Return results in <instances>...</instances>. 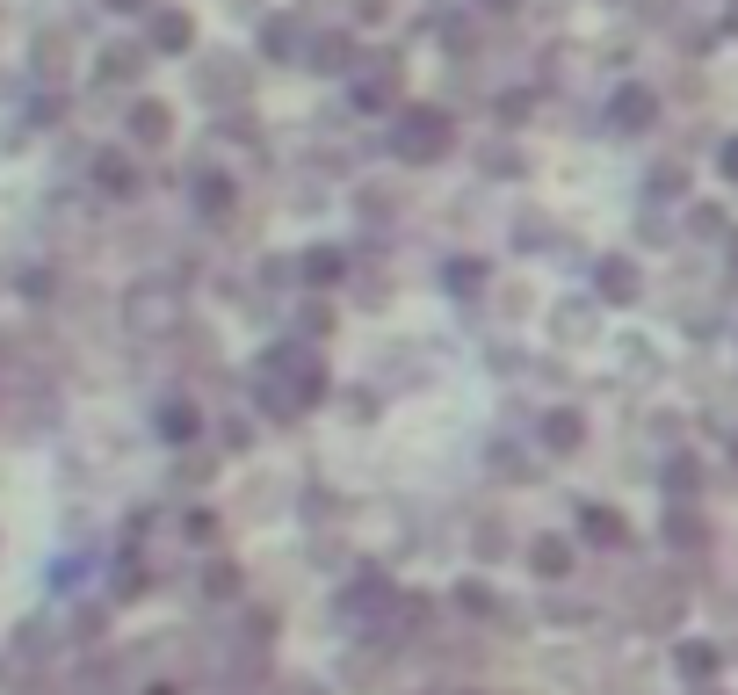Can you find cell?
I'll return each mask as SVG.
<instances>
[{"instance_id":"obj_1","label":"cell","mask_w":738,"mask_h":695,"mask_svg":"<svg viewBox=\"0 0 738 695\" xmlns=\"http://www.w3.org/2000/svg\"><path fill=\"white\" fill-rule=\"evenodd\" d=\"M449 116L442 109H398V131H391V145H398V160H413V167H427V160H442L449 153Z\"/></svg>"},{"instance_id":"obj_2","label":"cell","mask_w":738,"mask_h":695,"mask_svg":"<svg viewBox=\"0 0 738 695\" xmlns=\"http://www.w3.org/2000/svg\"><path fill=\"white\" fill-rule=\"evenodd\" d=\"M261 391H268V399H283V413H297V406H319L326 377H319L312 355H275L268 370H261Z\"/></svg>"},{"instance_id":"obj_3","label":"cell","mask_w":738,"mask_h":695,"mask_svg":"<svg viewBox=\"0 0 738 695\" xmlns=\"http://www.w3.org/2000/svg\"><path fill=\"white\" fill-rule=\"evenodd\" d=\"M131 326H145V334H160V326H174V290L145 283V290L131 297Z\"/></svg>"},{"instance_id":"obj_4","label":"cell","mask_w":738,"mask_h":695,"mask_svg":"<svg viewBox=\"0 0 738 695\" xmlns=\"http://www.w3.org/2000/svg\"><path fill=\"white\" fill-rule=\"evenodd\" d=\"M529 565L543 572V580H565V572H572V543L565 536H543L536 551H529Z\"/></svg>"},{"instance_id":"obj_5","label":"cell","mask_w":738,"mask_h":695,"mask_svg":"<svg viewBox=\"0 0 738 695\" xmlns=\"http://www.w3.org/2000/svg\"><path fill=\"white\" fill-rule=\"evenodd\" d=\"M615 124L644 131V124H652V95H644V87H623V95H615Z\"/></svg>"},{"instance_id":"obj_6","label":"cell","mask_w":738,"mask_h":695,"mask_svg":"<svg viewBox=\"0 0 738 695\" xmlns=\"http://www.w3.org/2000/svg\"><path fill=\"white\" fill-rule=\"evenodd\" d=\"M601 297H608V305L637 297V268H630V261H601Z\"/></svg>"},{"instance_id":"obj_7","label":"cell","mask_w":738,"mask_h":695,"mask_svg":"<svg viewBox=\"0 0 738 695\" xmlns=\"http://www.w3.org/2000/svg\"><path fill=\"white\" fill-rule=\"evenodd\" d=\"M543 442L550 449H579V413H550L543 420Z\"/></svg>"},{"instance_id":"obj_8","label":"cell","mask_w":738,"mask_h":695,"mask_svg":"<svg viewBox=\"0 0 738 695\" xmlns=\"http://www.w3.org/2000/svg\"><path fill=\"white\" fill-rule=\"evenodd\" d=\"M587 536H594V543H623V515H608V507H587Z\"/></svg>"},{"instance_id":"obj_9","label":"cell","mask_w":738,"mask_h":695,"mask_svg":"<svg viewBox=\"0 0 738 695\" xmlns=\"http://www.w3.org/2000/svg\"><path fill=\"white\" fill-rule=\"evenodd\" d=\"M131 131H138L145 145H160V138H167V109H152V102H145V109L131 116Z\"/></svg>"},{"instance_id":"obj_10","label":"cell","mask_w":738,"mask_h":695,"mask_svg":"<svg viewBox=\"0 0 738 695\" xmlns=\"http://www.w3.org/2000/svg\"><path fill=\"white\" fill-rule=\"evenodd\" d=\"M319 66H326V73L355 66V44H348V37H326V44H319Z\"/></svg>"},{"instance_id":"obj_11","label":"cell","mask_w":738,"mask_h":695,"mask_svg":"<svg viewBox=\"0 0 738 695\" xmlns=\"http://www.w3.org/2000/svg\"><path fill=\"white\" fill-rule=\"evenodd\" d=\"M160 435L189 442V435H196V413H189V406H167V413H160Z\"/></svg>"},{"instance_id":"obj_12","label":"cell","mask_w":738,"mask_h":695,"mask_svg":"<svg viewBox=\"0 0 738 695\" xmlns=\"http://www.w3.org/2000/svg\"><path fill=\"white\" fill-rule=\"evenodd\" d=\"M681 674H695V681L717 674V652H710V645H681Z\"/></svg>"},{"instance_id":"obj_13","label":"cell","mask_w":738,"mask_h":695,"mask_svg":"<svg viewBox=\"0 0 738 695\" xmlns=\"http://www.w3.org/2000/svg\"><path fill=\"white\" fill-rule=\"evenodd\" d=\"M304 268H312V283H333V276H341V268H348V261H341V254H333V247H319V254H312V261H304Z\"/></svg>"},{"instance_id":"obj_14","label":"cell","mask_w":738,"mask_h":695,"mask_svg":"<svg viewBox=\"0 0 738 695\" xmlns=\"http://www.w3.org/2000/svg\"><path fill=\"white\" fill-rule=\"evenodd\" d=\"M152 37L181 51V44H189V15H160V29H152Z\"/></svg>"},{"instance_id":"obj_15","label":"cell","mask_w":738,"mask_h":695,"mask_svg":"<svg viewBox=\"0 0 738 695\" xmlns=\"http://www.w3.org/2000/svg\"><path fill=\"white\" fill-rule=\"evenodd\" d=\"M717 160H724V174L738 181V138H724V153H717Z\"/></svg>"},{"instance_id":"obj_16","label":"cell","mask_w":738,"mask_h":695,"mask_svg":"<svg viewBox=\"0 0 738 695\" xmlns=\"http://www.w3.org/2000/svg\"><path fill=\"white\" fill-rule=\"evenodd\" d=\"M116 8H145V0H116Z\"/></svg>"},{"instance_id":"obj_17","label":"cell","mask_w":738,"mask_h":695,"mask_svg":"<svg viewBox=\"0 0 738 695\" xmlns=\"http://www.w3.org/2000/svg\"><path fill=\"white\" fill-rule=\"evenodd\" d=\"M731 457H738V442H731Z\"/></svg>"},{"instance_id":"obj_18","label":"cell","mask_w":738,"mask_h":695,"mask_svg":"<svg viewBox=\"0 0 738 695\" xmlns=\"http://www.w3.org/2000/svg\"><path fill=\"white\" fill-rule=\"evenodd\" d=\"M702 695H710V688H702Z\"/></svg>"}]
</instances>
